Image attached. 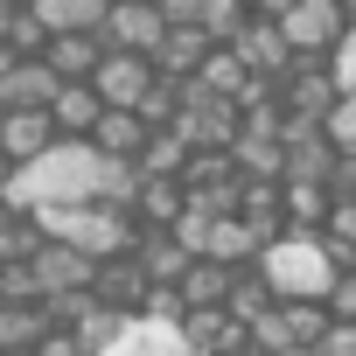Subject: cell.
I'll use <instances>...</instances> for the list:
<instances>
[{
	"label": "cell",
	"mask_w": 356,
	"mask_h": 356,
	"mask_svg": "<svg viewBox=\"0 0 356 356\" xmlns=\"http://www.w3.org/2000/svg\"><path fill=\"white\" fill-rule=\"evenodd\" d=\"M252 266L266 273L273 300H293V293H314V300H321V286H328V273H335V259H328V245H321L314 231H280L273 245H259Z\"/></svg>",
	"instance_id": "1"
},
{
	"label": "cell",
	"mask_w": 356,
	"mask_h": 356,
	"mask_svg": "<svg viewBox=\"0 0 356 356\" xmlns=\"http://www.w3.org/2000/svg\"><path fill=\"white\" fill-rule=\"evenodd\" d=\"M273 22H280V35H286L293 56H328V49L342 42V29H349L342 0H293V8L273 15Z\"/></svg>",
	"instance_id": "2"
},
{
	"label": "cell",
	"mask_w": 356,
	"mask_h": 356,
	"mask_svg": "<svg viewBox=\"0 0 356 356\" xmlns=\"http://www.w3.org/2000/svg\"><path fill=\"white\" fill-rule=\"evenodd\" d=\"M335 98H342V84H335L328 56H293V63L280 70V112H293V119H328Z\"/></svg>",
	"instance_id": "3"
},
{
	"label": "cell",
	"mask_w": 356,
	"mask_h": 356,
	"mask_svg": "<svg viewBox=\"0 0 356 356\" xmlns=\"http://www.w3.org/2000/svg\"><path fill=\"white\" fill-rule=\"evenodd\" d=\"M168 35V15L154 8V0H112L105 8V22H98V42L105 49H133V56H147L154 63V42Z\"/></svg>",
	"instance_id": "4"
},
{
	"label": "cell",
	"mask_w": 356,
	"mask_h": 356,
	"mask_svg": "<svg viewBox=\"0 0 356 356\" xmlns=\"http://www.w3.org/2000/svg\"><path fill=\"white\" fill-rule=\"evenodd\" d=\"M91 252H77V245H63V238H42L35 252H29V273H35V293L49 300V293H77V286H91Z\"/></svg>",
	"instance_id": "5"
},
{
	"label": "cell",
	"mask_w": 356,
	"mask_h": 356,
	"mask_svg": "<svg viewBox=\"0 0 356 356\" xmlns=\"http://www.w3.org/2000/svg\"><path fill=\"white\" fill-rule=\"evenodd\" d=\"M182 342L189 356H245V321L231 307H182Z\"/></svg>",
	"instance_id": "6"
},
{
	"label": "cell",
	"mask_w": 356,
	"mask_h": 356,
	"mask_svg": "<svg viewBox=\"0 0 356 356\" xmlns=\"http://www.w3.org/2000/svg\"><path fill=\"white\" fill-rule=\"evenodd\" d=\"M231 56L245 63V70H259V77H280L286 63H293V49H286V35H280V22H266V15H245L231 35Z\"/></svg>",
	"instance_id": "7"
},
{
	"label": "cell",
	"mask_w": 356,
	"mask_h": 356,
	"mask_svg": "<svg viewBox=\"0 0 356 356\" xmlns=\"http://www.w3.org/2000/svg\"><path fill=\"white\" fill-rule=\"evenodd\" d=\"M147 84H154V63L133 56V49H105V56L91 63V91H98V105H140Z\"/></svg>",
	"instance_id": "8"
},
{
	"label": "cell",
	"mask_w": 356,
	"mask_h": 356,
	"mask_svg": "<svg viewBox=\"0 0 356 356\" xmlns=\"http://www.w3.org/2000/svg\"><path fill=\"white\" fill-rule=\"evenodd\" d=\"M98 356H189L182 328L175 321H154V314H126V328L98 349Z\"/></svg>",
	"instance_id": "9"
},
{
	"label": "cell",
	"mask_w": 356,
	"mask_h": 356,
	"mask_svg": "<svg viewBox=\"0 0 356 356\" xmlns=\"http://www.w3.org/2000/svg\"><path fill=\"white\" fill-rule=\"evenodd\" d=\"M182 203H189V189H182V175H140V189H133V224L140 231H168L175 217H182Z\"/></svg>",
	"instance_id": "10"
},
{
	"label": "cell",
	"mask_w": 356,
	"mask_h": 356,
	"mask_svg": "<svg viewBox=\"0 0 356 356\" xmlns=\"http://www.w3.org/2000/svg\"><path fill=\"white\" fill-rule=\"evenodd\" d=\"M140 293H147V273H140V259H133V252H112V259H98V266H91V300H105V307L133 314V307H140Z\"/></svg>",
	"instance_id": "11"
},
{
	"label": "cell",
	"mask_w": 356,
	"mask_h": 356,
	"mask_svg": "<svg viewBox=\"0 0 356 356\" xmlns=\"http://www.w3.org/2000/svg\"><path fill=\"white\" fill-rule=\"evenodd\" d=\"M49 140H56L49 105H8V112H0V147H8V161H15V168H22V161H35Z\"/></svg>",
	"instance_id": "12"
},
{
	"label": "cell",
	"mask_w": 356,
	"mask_h": 356,
	"mask_svg": "<svg viewBox=\"0 0 356 356\" xmlns=\"http://www.w3.org/2000/svg\"><path fill=\"white\" fill-rule=\"evenodd\" d=\"M98 112H105V105H98L91 77H63V84H56V98H49V126H56V140H84Z\"/></svg>",
	"instance_id": "13"
},
{
	"label": "cell",
	"mask_w": 356,
	"mask_h": 356,
	"mask_svg": "<svg viewBox=\"0 0 356 356\" xmlns=\"http://www.w3.org/2000/svg\"><path fill=\"white\" fill-rule=\"evenodd\" d=\"M196 252L217 259V266H252V259H259V231H252L238 210H224V217L203 224V245H196Z\"/></svg>",
	"instance_id": "14"
},
{
	"label": "cell",
	"mask_w": 356,
	"mask_h": 356,
	"mask_svg": "<svg viewBox=\"0 0 356 356\" xmlns=\"http://www.w3.org/2000/svg\"><path fill=\"white\" fill-rule=\"evenodd\" d=\"M133 259H140L147 286H175V280H182V266H189L196 252L175 238V231H140V238H133Z\"/></svg>",
	"instance_id": "15"
},
{
	"label": "cell",
	"mask_w": 356,
	"mask_h": 356,
	"mask_svg": "<svg viewBox=\"0 0 356 356\" xmlns=\"http://www.w3.org/2000/svg\"><path fill=\"white\" fill-rule=\"evenodd\" d=\"M56 84H63V77H56L42 56H15L8 70H0V112H8V105H49Z\"/></svg>",
	"instance_id": "16"
},
{
	"label": "cell",
	"mask_w": 356,
	"mask_h": 356,
	"mask_svg": "<svg viewBox=\"0 0 356 356\" xmlns=\"http://www.w3.org/2000/svg\"><path fill=\"white\" fill-rule=\"evenodd\" d=\"M98 154H112V161H133L140 154V140H147V119L133 112V105H105L98 119H91V133H84Z\"/></svg>",
	"instance_id": "17"
},
{
	"label": "cell",
	"mask_w": 356,
	"mask_h": 356,
	"mask_svg": "<svg viewBox=\"0 0 356 356\" xmlns=\"http://www.w3.org/2000/svg\"><path fill=\"white\" fill-rule=\"evenodd\" d=\"M328 203H335V189H328V182H300V175H280V217H286V231H321Z\"/></svg>",
	"instance_id": "18"
},
{
	"label": "cell",
	"mask_w": 356,
	"mask_h": 356,
	"mask_svg": "<svg viewBox=\"0 0 356 356\" xmlns=\"http://www.w3.org/2000/svg\"><path fill=\"white\" fill-rule=\"evenodd\" d=\"M105 56V42H98V29H56L49 42H42V63L56 70V77H91V63Z\"/></svg>",
	"instance_id": "19"
},
{
	"label": "cell",
	"mask_w": 356,
	"mask_h": 356,
	"mask_svg": "<svg viewBox=\"0 0 356 356\" xmlns=\"http://www.w3.org/2000/svg\"><path fill=\"white\" fill-rule=\"evenodd\" d=\"M231 168H238V175H259V182H280V175H286V147H280V133H252V126H238V140H231Z\"/></svg>",
	"instance_id": "20"
},
{
	"label": "cell",
	"mask_w": 356,
	"mask_h": 356,
	"mask_svg": "<svg viewBox=\"0 0 356 356\" xmlns=\"http://www.w3.org/2000/svg\"><path fill=\"white\" fill-rule=\"evenodd\" d=\"M203 49H210V35H203L196 22H175V29L154 42V70H161V77H189V70L203 63Z\"/></svg>",
	"instance_id": "21"
},
{
	"label": "cell",
	"mask_w": 356,
	"mask_h": 356,
	"mask_svg": "<svg viewBox=\"0 0 356 356\" xmlns=\"http://www.w3.org/2000/svg\"><path fill=\"white\" fill-rule=\"evenodd\" d=\"M224 286H231V266H217V259H203V252L182 266V280H175L182 307H224Z\"/></svg>",
	"instance_id": "22"
},
{
	"label": "cell",
	"mask_w": 356,
	"mask_h": 356,
	"mask_svg": "<svg viewBox=\"0 0 356 356\" xmlns=\"http://www.w3.org/2000/svg\"><path fill=\"white\" fill-rule=\"evenodd\" d=\"M182 161H189L182 126H147V140H140V154H133L140 175H182Z\"/></svg>",
	"instance_id": "23"
},
{
	"label": "cell",
	"mask_w": 356,
	"mask_h": 356,
	"mask_svg": "<svg viewBox=\"0 0 356 356\" xmlns=\"http://www.w3.org/2000/svg\"><path fill=\"white\" fill-rule=\"evenodd\" d=\"M42 328H49L42 300H0V349H35Z\"/></svg>",
	"instance_id": "24"
},
{
	"label": "cell",
	"mask_w": 356,
	"mask_h": 356,
	"mask_svg": "<svg viewBox=\"0 0 356 356\" xmlns=\"http://www.w3.org/2000/svg\"><path fill=\"white\" fill-rule=\"evenodd\" d=\"M280 321H286V342H300V349H314V342L328 335V307H321L314 293H293V300H280Z\"/></svg>",
	"instance_id": "25"
},
{
	"label": "cell",
	"mask_w": 356,
	"mask_h": 356,
	"mask_svg": "<svg viewBox=\"0 0 356 356\" xmlns=\"http://www.w3.org/2000/svg\"><path fill=\"white\" fill-rule=\"evenodd\" d=\"M147 126H175V112H182V77H161L154 70V84L140 91V105H133Z\"/></svg>",
	"instance_id": "26"
},
{
	"label": "cell",
	"mask_w": 356,
	"mask_h": 356,
	"mask_svg": "<svg viewBox=\"0 0 356 356\" xmlns=\"http://www.w3.org/2000/svg\"><path fill=\"white\" fill-rule=\"evenodd\" d=\"M35 245H42V224H35L29 210H15L8 224H0V266H8V259H29Z\"/></svg>",
	"instance_id": "27"
},
{
	"label": "cell",
	"mask_w": 356,
	"mask_h": 356,
	"mask_svg": "<svg viewBox=\"0 0 356 356\" xmlns=\"http://www.w3.org/2000/svg\"><path fill=\"white\" fill-rule=\"evenodd\" d=\"M321 307H328V321H356V266H335V273H328Z\"/></svg>",
	"instance_id": "28"
},
{
	"label": "cell",
	"mask_w": 356,
	"mask_h": 356,
	"mask_svg": "<svg viewBox=\"0 0 356 356\" xmlns=\"http://www.w3.org/2000/svg\"><path fill=\"white\" fill-rule=\"evenodd\" d=\"M0 42H8L15 56H42V42H49V29H42V22H35L29 8H15V15H8V35H0Z\"/></svg>",
	"instance_id": "29"
},
{
	"label": "cell",
	"mask_w": 356,
	"mask_h": 356,
	"mask_svg": "<svg viewBox=\"0 0 356 356\" xmlns=\"http://www.w3.org/2000/svg\"><path fill=\"white\" fill-rule=\"evenodd\" d=\"M321 133L335 140V154H356V91H342V98L328 105V119H321Z\"/></svg>",
	"instance_id": "30"
},
{
	"label": "cell",
	"mask_w": 356,
	"mask_h": 356,
	"mask_svg": "<svg viewBox=\"0 0 356 356\" xmlns=\"http://www.w3.org/2000/svg\"><path fill=\"white\" fill-rule=\"evenodd\" d=\"M238 22H245V0H203V15H196V29H203L210 42H224Z\"/></svg>",
	"instance_id": "31"
},
{
	"label": "cell",
	"mask_w": 356,
	"mask_h": 356,
	"mask_svg": "<svg viewBox=\"0 0 356 356\" xmlns=\"http://www.w3.org/2000/svg\"><path fill=\"white\" fill-rule=\"evenodd\" d=\"M35 356H91V349L77 342V328H63V321H49V328L35 335Z\"/></svg>",
	"instance_id": "32"
},
{
	"label": "cell",
	"mask_w": 356,
	"mask_h": 356,
	"mask_svg": "<svg viewBox=\"0 0 356 356\" xmlns=\"http://www.w3.org/2000/svg\"><path fill=\"white\" fill-rule=\"evenodd\" d=\"M328 70H335V84H342V91H356V22H349V29H342V42L328 49Z\"/></svg>",
	"instance_id": "33"
},
{
	"label": "cell",
	"mask_w": 356,
	"mask_h": 356,
	"mask_svg": "<svg viewBox=\"0 0 356 356\" xmlns=\"http://www.w3.org/2000/svg\"><path fill=\"white\" fill-rule=\"evenodd\" d=\"M314 356H356V321H328V335L314 342Z\"/></svg>",
	"instance_id": "34"
},
{
	"label": "cell",
	"mask_w": 356,
	"mask_h": 356,
	"mask_svg": "<svg viewBox=\"0 0 356 356\" xmlns=\"http://www.w3.org/2000/svg\"><path fill=\"white\" fill-rule=\"evenodd\" d=\"M112 0H70V29H98Z\"/></svg>",
	"instance_id": "35"
},
{
	"label": "cell",
	"mask_w": 356,
	"mask_h": 356,
	"mask_svg": "<svg viewBox=\"0 0 356 356\" xmlns=\"http://www.w3.org/2000/svg\"><path fill=\"white\" fill-rule=\"evenodd\" d=\"M286 8H293V0H245V15H266V22H273V15H286Z\"/></svg>",
	"instance_id": "36"
},
{
	"label": "cell",
	"mask_w": 356,
	"mask_h": 356,
	"mask_svg": "<svg viewBox=\"0 0 356 356\" xmlns=\"http://www.w3.org/2000/svg\"><path fill=\"white\" fill-rule=\"evenodd\" d=\"M8 175H15V161H8V147H0V182H8Z\"/></svg>",
	"instance_id": "37"
},
{
	"label": "cell",
	"mask_w": 356,
	"mask_h": 356,
	"mask_svg": "<svg viewBox=\"0 0 356 356\" xmlns=\"http://www.w3.org/2000/svg\"><path fill=\"white\" fill-rule=\"evenodd\" d=\"M273 356H314V349H273Z\"/></svg>",
	"instance_id": "38"
},
{
	"label": "cell",
	"mask_w": 356,
	"mask_h": 356,
	"mask_svg": "<svg viewBox=\"0 0 356 356\" xmlns=\"http://www.w3.org/2000/svg\"><path fill=\"white\" fill-rule=\"evenodd\" d=\"M15 8H22V0H0V15H15Z\"/></svg>",
	"instance_id": "39"
},
{
	"label": "cell",
	"mask_w": 356,
	"mask_h": 356,
	"mask_svg": "<svg viewBox=\"0 0 356 356\" xmlns=\"http://www.w3.org/2000/svg\"><path fill=\"white\" fill-rule=\"evenodd\" d=\"M342 15H349V22H356V0H342Z\"/></svg>",
	"instance_id": "40"
},
{
	"label": "cell",
	"mask_w": 356,
	"mask_h": 356,
	"mask_svg": "<svg viewBox=\"0 0 356 356\" xmlns=\"http://www.w3.org/2000/svg\"><path fill=\"white\" fill-rule=\"evenodd\" d=\"M0 356H35V349H0Z\"/></svg>",
	"instance_id": "41"
},
{
	"label": "cell",
	"mask_w": 356,
	"mask_h": 356,
	"mask_svg": "<svg viewBox=\"0 0 356 356\" xmlns=\"http://www.w3.org/2000/svg\"><path fill=\"white\" fill-rule=\"evenodd\" d=\"M8 217H15V210H8V203H0V224H8Z\"/></svg>",
	"instance_id": "42"
}]
</instances>
